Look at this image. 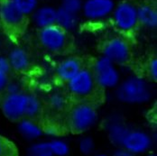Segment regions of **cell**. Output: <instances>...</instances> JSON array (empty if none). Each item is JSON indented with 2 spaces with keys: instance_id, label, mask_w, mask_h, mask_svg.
I'll return each instance as SVG.
<instances>
[{
  "instance_id": "6da1fadb",
  "label": "cell",
  "mask_w": 157,
  "mask_h": 156,
  "mask_svg": "<svg viewBox=\"0 0 157 156\" xmlns=\"http://www.w3.org/2000/svg\"><path fill=\"white\" fill-rule=\"evenodd\" d=\"M117 98L128 104H143L148 102L152 91L147 81L139 77H130L124 80L117 90Z\"/></svg>"
},
{
  "instance_id": "7a4b0ae2",
  "label": "cell",
  "mask_w": 157,
  "mask_h": 156,
  "mask_svg": "<svg viewBox=\"0 0 157 156\" xmlns=\"http://www.w3.org/2000/svg\"><path fill=\"white\" fill-rule=\"evenodd\" d=\"M98 120V113L91 105L81 103L72 108L68 116V129L75 135L90 129Z\"/></svg>"
},
{
  "instance_id": "3957f363",
  "label": "cell",
  "mask_w": 157,
  "mask_h": 156,
  "mask_svg": "<svg viewBox=\"0 0 157 156\" xmlns=\"http://www.w3.org/2000/svg\"><path fill=\"white\" fill-rule=\"evenodd\" d=\"M112 16L116 27L120 31H132L138 25L137 6L129 1H122L116 5Z\"/></svg>"
},
{
  "instance_id": "277c9868",
  "label": "cell",
  "mask_w": 157,
  "mask_h": 156,
  "mask_svg": "<svg viewBox=\"0 0 157 156\" xmlns=\"http://www.w3.org/2000/svg\"><path fill=\"white\" fill-rule=\"evenodd\" d=\"M92 73L95 82L105 89L115 88L119 82V73L115 64L104 56L95 63Z\"/></svg>"
},
{
  "instance_id": "5b68a950",
  "label": "cell",
  "mask_w": 157,
  "mask_h": 156,
  "mask_svg": "<svg viewBox=\"0 0 157 156\" xmlns=\"http://www.w3.org/2000/svg\"><path fill=\"white\" fill-rule=\"evenodd\" d=\"M39 41L41 44L51 51H59L64 49L68 42L67 32L56 24L39 32Z\"/></svg>"
},
{
  "instance_id": "8992f818",
  "label": "cell",
  "mask_w": 157,
  "mask_h": 156,
  "mask_svg": "<svg viewBox=\"0 0 157 156\" xmlns=\"http://www.w3.org/2000/svg\"><path fill=\"white\" fill-rule=\"evenodd\" d=\"M25 108L26 94L23 92L6 94L1 104L5 116L13 122H19L25 117Z\"/></svg>"
},
{
  "instance_id": "52a82bcc",
  "label": "cell",
  "mask_w": 157,
  "mask_h": 156,
  "mask_svg": "<svg viewBox=\"0 0 157 156\" xmlns=\"http://www.w3.org/2000/svg\"><path fill=\"white\" fill-rule=\"evenodd\" d=\"M103 56L114 64H125L130 59V48L120 37L109 40L103 47Z\"/></svg>"
},
{
  "instance_id": "ba28073f",
  "label": "cell",
  "mask_w": 157,
  "mask_h": 156,
  "mask_svg": "<svg viewBox=\"0 0 157 156\" xmlns=\"http://www.w3.org/2000/svg\"><path fill=\"white\" fill-rule=\"evenodd\" d=\"M67 84L71 94L78 97H86L92 93L96 82L91 70L81 69L73 78L67 81Z\"/></svg>"
},
{
  "instance_id": "9c48e42d",
  "label": "cell",
  "mask_w": 157,
  "mask_h": 156,
  "mask_svg": "<svg viewBox=\"0 0 157 156\" xmlns=\"http://www.w3.org/2000/svg\"><path fill=\"white\" fill-rule=\"evenodd\" d=\"M115 6L114 0H85L81 12L89 20H100L110 16Z\"/></svg>"
},
{
  "instance_id": "30bf717a",
  "label": "cell",
  "mask_w": 157,
  "mask_h": 156,
  "mask_svg": "<svg viewBox=\"0 0 157 156\" xmlns=\"http://www.w3.org/2000/svg\"><path fill=\"white\" fill-rule=\"evenodd\" d=\"M0 19L9 27H18L24 24L25 16L15 6L12 0H4L0 5Z\"/></svg>"
},
{
  "instance_id": "8fae6325",
  "label": "cell",
  "mask_w": 157,
  "mask_h": 156,
  "mask_svg": "<svg viewBox=\"0 0 157 156\" xmlns=\"http://www.w3.org/2000/svg\"><path fill=\"white\" fill-rule=\"evenodd\" d=\"M151 142L149 136L140 131H128L122 141L126 150L132 153H142L148 149Z\"/></svg>"
},
{
  "instance_id": "7c38bea8",
  "label": "cell",
  "mask_w": 157,
  "mask_h": 156,
  "mask_svg": "<svg viewBox=\"0 0 157 156\" xmlns=\"http://www.w3.org/2000/svg\"><path fill=\"white\" fill-rule=\"evenodd\" d=\"M56 8L51 6H43L37 7L33 13V20L38 27L44 28L56 24Z\"/></svg>"
},
{
  "instance_id": "4fadbf2b",
  "label": "cell",
  "mask_w": 157,
  "mask_h": 156,
  "mask_svg": "<svg viewBox=\"0 0 157 156\" xmlns=\"http://www.w3.org/2000/svg\"><path fill=\"white\" fill-rule=\"evenodd\" d=\"M81 63L77 58H68L58 65L57 75L63 81H69L81 70Z\"/></svg>"
},
{
  "instance_id": "5bb4252c",
  "label": "cell",
  "mask_w": 157,
  "mask_h": 156,
  "mask_svg": "<svg viewBox=\"0 0 157 156\" xmlns=\"http://www.w3.org/2000/svg\"><path fill=\"white\" fill-rule=\"evenodd\" d=\"M137 18L138 24L146 28L155 29L157 27L156 9L148 4H142L137 6Z\"/></svg>"
},
{
  "instance_id": "9a60e30c",
  "label": "cell",
  "mask_w": 157,
  "mask_h": 156,
  "mask_svg": "<svg viewBox=\"0 0 157 156\" xmlns=\"http://www.w3.org/2000/svg\"><path fill=\"white\" fill-rule=\"evenodd\" d=\"M79 18L77 14L66 11L62 7L57 9L56 13V25L62 27L66 32L72 31L77 28Z\"/></svg>"
},
{
  "instance_id": "2e32d148",
  "label": "cell",
  "mask_w": 157,
  "mask_h": 156,
  "mask_svg": "<svg viewBox=\"0 0 157 156\" xmlns=\"http://www.w3.org/2000/svg\"><path fill=\"white\" fill-rule=\"evenodd\" d=\"M8 63L11 69H14L17 71L25 70L29 66V57L26 51L21 48L13 49L8 54Z\"/></svg>"
},
{
  "instance_id": "e0dca14e",
  "label": "cell",
  "mask_w": 157,
  "mask_h": 156,
  "mask_svg": "<svg viewBox=\"0 0 157 156\" xmlns=\"http://www.w3.org/2000/svg\"><path fill=\"white\" fill-rule=\"evenodd\" d=\"M19 128L25 135L29 137H37L43 132L40 125L28 118H23L19 121Z\"/></svg>"
},
{
  "instance_id": "ac0fdd59",
  "label": "cell",
  "mask_w": 157,
  "mask_h": 156,
  "mask_svg": "<svg viewBox=\"0 0 157 156\" xmlns=\"http://www.w3.org/2000/svg\"><path fill=\"white\" fill-rule=\"evenodd\" d=\"M41 112V102L37 97L32 94H26V108L25 117L32 119L36 117Z\"/></svg>"
},
{
  "instance_id": "d6986e66",
  "label": "cell",
  "mask_w": 157,
  "mask_h": 156,
  "mask_svg": "<svg viewBox=\"0 0 157 156\" xmlns=\"http://www.w3.org/2000/svg\"><path fill=\"white\" fill-rule=\"evenodd\" d=\"M16 8L25 16L33 15L37 9L39 1L38 0H12Z\"/></svg>"
},
{
  "instance_id": "ffe728a7",
  "label": "cell",
  "mask_w": 157,
  "mask_h": 156,
  "mask_svg": "<svg viewBox=\"0 0 157 156\" xmlns=\"http://www.w3.org/2000/svg\"><path fill=\"white\" fill-rule=\"evenodd\" d=\"M48 102L51 108L54 111H62L66 108L67 105V99L61 92H54L49 97Z\"/></svg>"
},
{
  "instance_id": "44dd1931",
  "label": "cell",
  "mask_w": 157,
  "mask_h": 156,
  "mask_svg": "<svg viewBox=\"0 0 157 156\" xmlns=\"http://www.w3.org/2000/svg\"><path fill=\"white\" fill-rule=\"evenodd\" d=\"M129 130L126 128V126L119 124H115L111 125L109 129V135L113 142L121 144L124 137L126 136V133Z\"/></svg>"
},
{
  "instance_id": "7402d4cb",
  "label": "cell",
  "mask_w": 157,
  "mask_h": 156,
  "mask_svg": "<svg viewBox=\"0 0 157 156\" xmlns=\"http://www.w3.org/2000/svg\"><path fill=\"white\" fill-rule=\"evenodd\" d=\"M0 156H18L15 144L0 135Z\"/></svg>"
},
{
  "instance_id": "603a6c76",
  "label": "cell",
  "mask_w": 157,
  "mask_h": 156,
  "mask_svg": "<svg viewBox=\"0 0 157 156\" xmlns=\"http://www.w3.org/2000/svg\"><path fill=\"white\" fill-rule=\"evenodd\" d=\"M83 0H61V6L66 11L78 15L81 12Z\"/></svg>"
},
{
  "instance_id": "cb8c5ba5",
  "label": "cell",
  "mask_w": 157,
  "mask_h": 156,
  "mask_svg": "<svg viewBox=\"0 0 157 156\" xmlns=\"http://www.w3.org/2000/svg\"><path fill=\"white\" fill-rule=\"evenodd\" d=\"M50 148L52 153L57 155H64L69 151L67 144L61 141H53L50 143Z\"/></svg>"
},
{
  "instance_id": "d4e9b609",
  "label": "cell",
  "mask_w": 157,
  "mask_h": 156,
  "mask_svg": "<svg viewBox=\"0 0 157 156\" xmlns=\"http://www.w3.org/2000/svg\"><path fill=\"white\" fill-rule=\"evenodd\" d=\"M52 154L50 143L37 144L32 149V156H51Z\"/></svg>"
},
{
  "instance_id": "484cf974",
  "label": "cell",
  "mask_w": 157,
  "mask_h": 156,
  "mask_svg": "<svg viewBox=\"0 0 157 156\" xmlns=\"http://www.w3.org/2000/svg\"><path fill=\"white\" fill-rule=\"evenodd\" d=\"M5 92L6 94H16L22 92V89H21V85L16 82V81H8L7 85H6V88L5 89Z\"/></svg>"
},
{
  "instance_id": "4316f807",
  "label": "cell",
  "mask_w": 157,
  "mask_h": 156,
  "mask_svg": "<svg viewBox=\"0 0 157 156\" xmlns=\"http://www.w3.org/2000/svg\"><path fill=\"white\" fill-rule=\"evenodd\" d=\"M10 70H11V67H10V64L8 63L7 58L0 56V72L9 75Z\"/></svg>"
},
{
  "instance_id": "83f0119b",
  "label": "cell",
  "mask_w": 157,
  "mask_h": 156,
  "mask_svg": "<svg viewBox=\"0 0 157 156\" xmlns=\"http://www.w3.org/2000/svg\"><path fill=\"white\" fill-rule=\"evenodd\" d=\"M149 74L150 77L153 79H156L157 78V60L156 59H153L150 63H149Z\"/></svg>"
},
{
  "instance_id": "f1b7e54d",
  "label": "cell",
  "mask_w": 157,
  "mask_h": 156,
  "mask_svg": "<svg viewBox=\"0 0 157 156\" xmlns=\"http://www.w3.org/2000/svg\"><path fill=\"white\" fill-rule=\"evenodd\" d=\"M8 81H9V76L7 74L0 72V94L5 92Z\"/></svg>"
},
{
  "instance_id": "f546056e",
  "label": "cell",
  "mask_w": 157,
  "mask_h": 156,
  "mask_svg": "<svg viewBox=\"0 0 157 156\" xmlns=\"http://www.w3.org/2000/svg\"><path fill=\"white\" fill-rule=\"evenodd\" d=\"M92 146H93V143L90 139H84L80 143V148H81L82 152H84V153L90 152L91 150Z\"/></svg>"
},
{
  "instance_id": "4dcf8cb0",
  "label": "cell",
  "mask_w": 157,
  "mask_h": 156,
  "mask_svg": "<svg viewBox=\"0 0 157 156\" xmlns=\"http://www.w3.org/2000/svg\"><path fill=\"white\" fill-rule=\"evenodd\" d=\"M114 156H133L130 153L126 152V151H120V152H117Z\"/></svg>"
},
{
  "instance_id": "1f68e13d",
  "label": "cell",
  "mask_w": 157,
  "mask_h": 156,
  "mask_svg": "<svg viewBox=\"0 0 157 156\" xmlns=\"http://www.w3.org/2000/svg\"><path fill=\"white\" fill-rule=\"evenodd\" d=\"M148 156H155V155H154V154H151V155H148Z\"/></svg>"
},
{
  "instance_id": "d6a6232c",
  "label": "cell",
  "mask_w": 157,
  "mask_h": 156,
  "mask_svg": "<svg viewBox=\"0 0 157 156\" xmlns=\"http://www.w3.org/2000/svg\"><path fill=\"white\" fill-rule=\"evenodd\" d=\"M100 156H104V155H100Z\"/></svg>"
}]
</instances>
